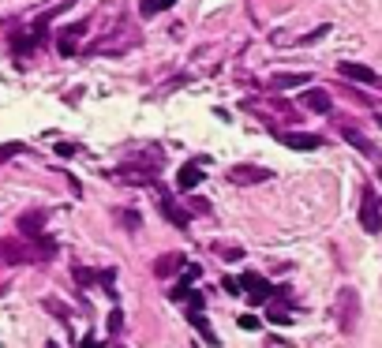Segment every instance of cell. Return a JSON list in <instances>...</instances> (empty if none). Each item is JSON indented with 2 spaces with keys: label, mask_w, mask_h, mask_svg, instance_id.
Returning a JSON list of instances; mask_svg holds the SVG:
<instances>
[{
  "label": "cell",
  "mask_w": 382,
  "mask_h": 348,
  "mask_svg": "<svg viewBox=\"0 0 382 348\" xmlns=\"http://www.w3.org/2000/svg\"><path fill=\"white\" fill-rule=\"evenodd\" d=\"M236 322H240V329H259V318L255 315H240Z\"/></svg>",
  "instance_id": "obj_21"
},
{
  "label": "cell",
  "mask_w": 382,
  "mask_h": 348,
  "mask_svg": "<svg viewBox=\"0 0 382 348\" xmlns=\"http://www.w3.org/2000/svg\"><path fill=\"white\" fill-rule=\"evenodd\" d=\"M360 225H363V232H371L375 236L379 228H382V214H379V199L371 195V191H363V199H360Z\"/></svg>",
  "instance_id": "obj_3"
},
{
  "label": "cell",
  "mask_w": 382,
  "mask_h": 348,
  "mask_svg": "<svg viewBox=\"0 0 382 348\" xmlns=\"http://www.w3.org/2000/svg\"><path fill=\"white\" fill-rule=\"evenodd\" d=\"M120 322H124V315L113 311V315H109V333H120Z\"/></svg>",
  "instance_id": "obj_23"
},
{
  "label": "cell",
  "mask_w": 382,
  "mask_h": 348,
  "mask_svg": "<svg viewBox=\"0 0 382 348\" xmlns=\"http://www.w3.org/2000/svg\"><path fill=\"white\" fill-rule=\"evenodd\" d=\"M157 206L165 210V217H169V221H173L176 228H184V225H188V214H184V210L173 203V195H169V191H165L162 184H157Z\"/></svg>",
  "instance_id": "obj_6"
},
{
  "label": "cell",
  "mask_w": 382,
  "mask_h": 348,
  "mask_svg": "<svg viewBox=\"0 0 382 348\" xmlns=\"http://www.w3.org/2000/svg\"><path fill=\"white\" fill-rule=\"evenodd\" d=\"M214 251H218V259H225V262H236V259H244V251H240V247H214Z\"/></svg>",
  "instance_id": "obj_19"
},
{
  "label": "cell",
  "mask_w": 382,
  "mask_h": 348,
  "mask_svg": "<svg viewBox=\"0 0 382 348\" xmlns=\"http://www.w3.org/2000/svg\"><path fill=\"white\" fill-rule=\"evenodd\" d=\"M188 315H191V322L199 326V333H202V341L207 345H218V337H214V329H210V322H207V315H202V296L195 292V296H188Z\"/></svg>",
  "instance_id": "obj_5"
},
{
  "label": "cell",
  "mask_w": 382,
  "mask_h": 348,
  "mask_svg": "<svg viewBox=\"0 0 382 348\" xmlns=\"http://www.w3.org/2000/svg\"><path fill=\"white\" fill-rule=\"evenodd\" d=\"M341 135H345V139H349L352 146H356L360 154H367V158H371V154H375V146H371L367 139H363V135L356 131V127H341Z\"/></svg>",
  "instance_id": "obj_17"
},
{
  "label": "cell",
  "mask_w": 382,
  "mask_h": 348,
  "mask_svg": "<svg viewBox=\"0 0 382 348\" xmlns=\"http://www.w3.org/2000/svg\"><path fill=\"white\" fill-rule=\"evenodd\" d=\"M225 176H229V184H236V187H251V184H266L274 172L263 169V165H232Z\"/></svg>",
  "instance_id": "obj_1"
},
{
  "label": "cell",
  "mask_w": 382,
  "mask_h": 348,
  "mask_svg": "<svg viewBox=\"0 0 382 348\" xmlns=\"http://www.w3.org/2000/svg\"><path fill=\"white\" fill-rule=\"evenodd\" d=\"M15 154H23V143H4L0 146V165H4L8 158H15Z\"/></svg>",
  "instance_id": "obj_20"
},
{
  "label": "cell",
  "mask_w": 382,
  "mask_h": 348,
  "mask_svg": "<svg viewBox=\"0 0 382 348\" xmlns=\"http://www.w3.org/2000/svg\"><path fill=\"white\" fill-rule=\"evenodd\" d=\"M38 42H42V38H38L34 30H19V34H12V49L19 53V57H26V53H31Z\"/></svg>",
  "instance_id": "obj_14"
},
{
  "label": "cell",
  "mask_w": 382,
  "mask_h": 348,
  "mask_svg": "<svg viewBox=\"0 0 382 348\" xmlns=\"http://www.w3.org/2000/svg\"><path fill=\"white\" fill-rule=\"evenodd\" d=\"M199 184H202V161L199 165H184L180 176H176V187H180V191H195Z\"/></svg>",
  "instance_id": "obj_10"
},
{
  "label": "cell",
  "mask_w": 382,
  "mask_h": 348,
  "mask_svg": "<svg viewBox=\"0 0 382 348\" xmlns=\"http://www.w3.org/2000/svg\"><path fill=\"white\" fill-rule=\"evenodd\" d=\"M42 228H45V214H42V210H31V214L19 217V232L31 236V240H34V236H42Z\"/></svg>",
  "instance_id": "obj_12"
},
{
  "label": "cell",
  "mask_w": 382,
  "mask_h": 348,
  "mask_svg": "<svg viewBox=\"0 0 382 348\" xmlns=\"http://www.w3.org/2000/svg\"><path fill=\"white\" fill-rule=\"evenodd\" d=\"M338 75L345 79H356V82H375V71L363 68V64H338Z\"/></svg>",
  "instance_id": "obj_13"
},
{
  "label": "cell",
  "mask_w": 382,
  "mask_h": 348,
  "mask_svg": "<svg viewBox=\"0 0 382 348\" xmlns=\"http://www.w3.org/2000/svg\"><path fill=\"white\" fill-rule=\"evenodd\" d=\"M281 143L288 146V150H319V146H322L319 135H307V131H285Z\"/></svg>",
  "instance_id": "obj_8"
},
{
  "label": "cell",
  "mask_w": 382,
  "mask_h": 348,
  "mask_svg": "<svg viewBox=\"0 0 382 348\" xmlns=\"http://www.w3.org/2000/svg\"><path fill=\"white\" fill-rule=\"evenodd\" d=\"M199 277H202V270H199V266H188V262H184V270H180V285L173 289V300H188V292H191V285H195Z\"/></svg>",
  "instance_id": "obj_9"
},
{
  "label": "cell",
  "mask_w": 382,
  "mask_h": 348,
  "mask_svg": "<svg viewBox=\"0 0 382 348\" xmlns=\"http://www.w3.org/2000/svg\"><path fill=\"white\" fill-rule=\"evenodd\" d=\"M173 4L176 0H139V15H143V19H154L157 12H169Z\"/></svg>",
  "instance_id": "obj_16"
},
{
  "label": "cell",
  "mask_w": 382,
  "mask_h": 348,
  "mask_svg": "<svg viewBox=\"0 0 382 348\" xmlns=\"http://www.w3.org/2000/svg\"><path fill=\"white\" fill-rule=\"evenodd\" d=\"M304 82H307V75H274L270 86L274 90H293V86H304Z\"/></svg>",
  "instance_id": "obj_18"
},
{
  "label": "cell",
  "mask_w": 382,
  "mask_h": 348,
  "mask_svg": "<svg viewBox=\"0 0 382 348\" xmlns=\"http://www.w3.org/2000/svg\"><path fill=\"white\" fill-rule=\"evenodd\" d=\"M270 322L285 326V322H288V311H277V307H270Z\"/></svg>",
  "instance_id": "obj_22"
},
{
  "label": "cell",
  "mask_w": 382,
  "mask_h": 348,
  "mask_svg": "<svg viewBox=\"0 0 382 348\" xmlns=\"http://www.w3.org/2000/svg\"><path fill=\"white\" fill-rule=\"evenodd\" d=\"M87 30V19H79L76 26H64L60 30V42H57V49H60V57H71V53L79 49V34Z\"/></svg>",
  "instance_id": "obj_7"
},
{
  "label": "cell",
  "mask_w": 382,
  "mask_h": 348,
  "mask_svg": "<svg viewBox=\"0 0 382 348\" xmlns=\"http://www.w3.org/2000/svg\"><path fill=\"white\" fill-rule=\"evenodd\" d=\"M338 315H341V333H352L356 329V315H360V296L352 289L338 292Z\"/></svg>",
  "instance_id": "obj_2"
},
{
  "label": "cell",
  "mask_w": 382,
  "mask_h": 348,
  "mask_svg": "<svg viewBox=\"0 0 382 348\" xmlns=\"http://www.w3.org/2000/svg\"><path fill=\"white\" fill-rule=\"evenodd\" d=\"M176 270H184V255H180V251H169V255H162V259L154 262V273H157V277H173Z\"/></svg>",
  "instance_id": "obj_11"
},
{
  "label": "cell",
  "mask_w": 382,
  "mask_h": 348,
  "mask_svg": "<svg viewBox=\"0 0 382 348\" xmlns=\"http://www.w3.org/2000/svg\"><path fill=\"white\" fill-rule=\"evenodd\" d=\"M304 105L311 109V113H330V94H322V90H307Z\"/></svg>",
  "instance_id": "obj_15"
},
{
  "label": "cell",
  "mask_w": 382,
  "mask_h": 348,
  "mask_svg": "<svg viewBox=\"0 0 382 348\" xmlns=\"http://www.w3.org/2000/svg\"><path fill=\"white\" fill-rule=\"evenodd\" d=\"M240 289H248L251 304H263V300L274 296V285H270L266 277H259V273H244V277H240Z\"/></svg>",
  "instance_id": "obj_4"
}]
</instances>
